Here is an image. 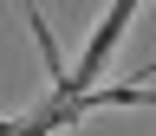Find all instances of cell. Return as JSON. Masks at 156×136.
Listing matches in <instances>:
<instances>
[{
    "instance_id": "cell-1",
    "label": "cell",
    "mask_w": 156,
    "mask_h": 136,
    "mask_svg": "<svg viewBox=\"0 0 156 136\" xmlns=\"http://www.w3.org/2000/svg\"><path fill=\"white\" fill-rule=\"evenodd\" d=\"M130 19H136V0H117V7H111L104 19H98V32H91V46H85V58L72 65V78L46 91V104H78V97H91V91H98V71L111 65V46L124 39V26H130Z\"/></svg>"
}]
</instances>
